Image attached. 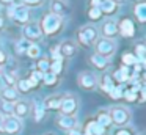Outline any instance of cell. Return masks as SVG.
<instances>
[{
  "label": "cell",
  "instance_id": "10",
  "mask_svg": "<svg viewBox=\"0 0 146 135\" xmlns=\"http://www.w3.org/2000/svg\"><path fill=\"white\" fill-rule=\"evenodd\" d=\"M55 124L58 126V127L61 129V130H74V129L79 127V119H77V116H69V115H58L57 119H55Z\"/></svg>",
  "mask_w": 146,
  "mask_h": 135
},
{
  "label": "cell",
  "instance_id": "30",
  "mask_svg": "<svg viewBox=\"0 0 146 135\" xmlns=\"http://www.w3.org/2000/svg\"><path fill=\"white\" fill-rule=\"evenodd\" d=\"M25 55L29 57V58H33V60L39 58V57H41V47H39L38 44H30V47L27 49Z\"/></svg>",
  "mask_w": 146,
  "mask_h": 135
},
{
  "label": "cell",
  "instance_id": "24",
  "mask_svg": "<svg viewBox=\"0 0 146 135\" xmlns=\"http://www.w3.org/2000/svg\"><path fill=\"white\" fill-rule=\"evenodd\" d=\"M115 85H116V83H115L111 74H104L101 78H98V86L101 88L104 93H107V94H108V91H110Z\"/></svg>",
  "mask_w": 146,
  "mask_h": 135
},
{
  "label": "cell",
  "instance_id": "22",
  "mask_svg": "<svg viewBox=\"0 0 146 135\" xmlns=\"http://www.w3.org/2000/svg\"><path fill=\"white\" fill-rule=\"evenodd\" d=\"M99 9H101L102 16H111L118 11V5L113 0H101L99 3Z\"/></svg>",
  "mask_w": 146,
  "mask_h": 135
},
{
  "label": "cell",
  "instance_id": "40",
  "mask_svg": "<svg viewBox=\"0 0 146 135\" xmlns=\"http://www.w3.org/2000/svg\"><path fill=\"white\" fill-rule=\"evenodd\" d=\"M3 5H21V0H0Z\"/></svg>",
  "mask_w": 146,
  "mask_h": 135
},
{
  "label": "cell",
  "instance_id": "31",
  "mask_svg": "<svg viewBox=\"0 0 146 135\" xmlns=\"http://www.w3.org/2000/svg\"><path fill=\"white\" fill-rule=\"evenodd\" d=\"M30 44L32 43H29L27 39H19L16 43V46H14V49H16V53H19V55H25V52H27V49L30 47Z\"/></svg>",
  "mask_w": 146,
  "mask_h": 135
},
{
  "label": "cell",
  "instance_id": "34",
  "mask_svg": "<svg viewBox=\"0 0 146 135\" xmlns=\"http://www.w3.org/2000/svg\"><path fill=\"white\" fill-rule=\"evenodd\" d=\"M123 93H124L123 85H115V86L108 91V96H110L111 99H121V97H123Z\"/></svg>",
  "mask_w": 146,
  "mask_h": 135
},
{
  "label": "cell",
  "instance_id": "35",
  "mask_svg": "<svg viewBox=\"0 0 146 135\" xmlns=\"http://www.w3.org/2000/svg\"><path fill=\"white\" fill-rule=\"evenodd\" d=\"M133 55H135L137 60H145V55H146V47L143 43H138L135 46V49H133Z\"/></svg>",
  "mask_w": 146,
  "mask_h": 135
},
{
  "label": "cell",
  "instance_id": "14",
  "mask_svg": "<svg viewBox=\"0 0 146 135\" xmlns=\"http://www.w3.org/2000/svg\"><path fill=\"white\" fill-rule=\"evenodd\" d=\"M57 47H58V55H60L61 58H71V57H74L77 52V44L74 43L72 39L63 41V43H60V46H57Z\"/></svg>",
  "mask_w": 146,
  "mask_h": 135
},
{
  "label": "cell",
  "instance_id": "8",
  "mask_svg": "<svg viewBox=\"0 0 146 135\" xmlns=\"http://www.w3.org/2000/svg\"><path fill=\"white\" fill-rule=\"evenodd\" d=\"M77 83L82 90L85 91H93L96 86H98V77H96L94 72L91 71H83L79 74L77 77Z\"/></svg>",
  "mask_w": 146,
  "mask_h": 135
},
{
  "label": "cell",
  "instance_id": "42",
  "mask_svg": "<svg viewBox=\"0 0 146 135\" xmlns=\"http://www.w3.org/2000/svg\"><path fill=\"white\" fill-rule=\"evenodd\" d=\"M101 0H90V6H99Z\"/></svg>",
  "mask_w": 146,
  "mask_h": 135
},
{
  "label": "cell",
  "instance_id": "29",
  "mask_svg": "<svg viewBox=\"0 0 146 135\" xmlns=\"http://www.w3.org/2000/svg\"><path fill=\"white\" fill-rule=\"evenodd\" d=\"M58 78H60L58 75H55V74H52L50 71H47V72L42 74V83L47 85V86H54V85L58 83Z\"/></svg>",
  "mask_w": 146,
  "mask_h": 135
},
{
  "label": "cell",
  "instance_id": "47",
  "mask_svg": "<svg viewBox=\"0 0 146 135\" xmlns=\"http://www.w3.org/2000/svg\"><path fill=\"white\" fill-rule=\"evenodd\" d=\"M46 135H55V134H46Z\"/></svg>",
  "mask_w": 146,
  "mask_h": 135
},
{
  "label": "cell",
  "instance_id": "16",
  "mask_svg": "<svg viewBox=\"0 0 146 135\" xmlns=\"http://www.w3.org/2000/svg\"><path fill=\"white\" fill-rule=\"evenodd\" d=\"M130 74H132L130 68H127V66H121L119 69H116V71L111 74V77H113V80H115L116 85H124V83L129 82Z\"/></svg>",
  "mask_w": 146,
  "mask_h": 135
},
{
  "label": "cell",
  "instance_id": "4",
  "mask_svg": "<svg viewBox=\"0 0 146 135\" xmlns=\"http://www.w3.org/2000/svg\"><path fill=\"white\" fill-rule=\"evenodd\" d=\"M98 38H99V31H98V28L93 27V25H83V27L79 28V31H77V41H79V44L83 47L94 46Z\"/></svg>",
  "mask_w": 146,
  "mask_h": 135
},
{
  "label": "cell",
  "instance_id": "11",
  "mask_svg": "<svg viewBox=\"0 0 146 135\" xmlns=\"http://www.w3.org/2000/svg\"><path fill=\"white\" fill-rule=\"evenodd\" d=\"M30 110H32V105H30V100L25 99H19L13 104V116L19 118L22 121L24 118L30 116Z\"/></svg>",
  "mask_w": 146,
  "mask_h": 135
},
{
  "label": "cell",
  "instance_id": "48",
  "mask_svg": "<svg viewBox=\"0 0 146 135\" xmlns=\"http://www.w3.org/2000/svg\"><path fill=\"white\" fill-rule=\"evenodd\" d=\"M137 2H141V0H137Z\"/></svg>",
  "mask_w": 146,
  "mask_h": 135
},
{
  "label": "cell",
  "instance_id": "27",
  "mask_svg": "<svg viewBox=\"0 0 146 135\" xmlns=\"http://www.w3.org/2000/svg\"><path fill=\"white\" fill-rule=\"evenodd\" d=\"M17 90V93H30V91L33 90L32 88V85H30V82H29V78H17V82H16V86H14Z\"/></svg>",
  "mask_w": 146,
  "mask_h": 135
},
{
  "label": "cell",
  "instance_id": "19",
  "mask_svg": "<svg viewBox=\"0 0 146 135\" xmlns=\"http://www.w3.org/2000/svg\"><path fill=\"white\" fill-rule=\"evenodd\" d=\"M0 97L5 102L14 104L16 100H19V93H17V90L14 86H3L2 91H0Z\"/></svg>",
  "mask_w": 146,
  "mask_h": 135
},
{
  "label": "cell",
  "instance_id": "33",
  "mask_svg": "<svg viewBox=\"0 0 146 135\" xmlns=\"http://www.w3.org/2000/svg\"><path fill=\"white\" fill-rule=\"evenodd\" d=\"M0 115H2V116H10V115H13V104L2 100V102H0Z\"/></svg>",
  "mask_w": 146,
  "mask_h": 135
},
{
  "label": "cell",
  "instance_id": "5",
  "mask_svg": "<svg viewBox=\"0 0 146 135\" xmlns=\"http://www.w3.org/2000/svg\"><path fill=\"white\" fill-rule=\"evenodd\" d=\"M94 53L105 57V58L110 60V57H113V53L116 52V43L115 39H107V38H98L94 43Z\"/></svg>",
  "mask_w": 146,
  "mask_h": 135
},
{
  "label": "cell",
  "instance_id": "6",
  "mask_svg": "<svg viewBox=\"0 0 146 135\" xmlns=\"http://www.w3.org/2000/svg\"><path fill=\"white\" fill-rule=\"evenodd\" d=\"M58 112L61 115H69V116H76V113L79 112V99L74 94H64L61 97V104H60V110Z\"/></svg>",
  "mask_w": 146,
  "mask_h": 135
},
{
  "label": "cell",
  "instance_id": "21",
  "mask_svg": "<svg viewBox=\"0 0 146 135\" xmlns=\"http://www.w3.org/2000/svg\"><path fill=\"white\" fill-rule=\"evenodd\" d=\"M32 105V110H30V115L33 113V118H35V121H41L42 118H44L46 115V108H44V104H42L41 99H35L33 100V104H30Z\"/></svg>",
  "mask_w": 146,
  "mask_h": 135
},
{
  "label": "cell",
  "instance_id": "1",
  "mask_svg": "<svg viewBox=\"0 0 146 135\" xmlns=\"http://www.w3.org/2000/svg\"><path fill=\"white\" fill-rule=\"evenodd\" d=\"M39 28H41L42 36H54V35H58L64 27V19L60 17V16L54 14V13H47L41 17V21L38 22Z\"/></svg>",
  "mask_w": 146,
  "mask_h": 135
},
{
  "label": "cell",
  "instance_id": "20",
  "mask_svg": "<svg viewBox=\"0 0 146 135\" xmlns=\"http://www.w3.org/2000/svg\"><path fill=\"white\" fill-rule=\"evenodd\" d=\"M61 94H52V96L46 97L42 100L46 110H50V112H58L60 110V104H61Z\"/></svg>",
  "mask_w": 146,
  "mask_h": 135
},
{
  "label": "cell",
  "instance_id": "23",
  "mask_svg": "<svg viewBox=\"0 0 146 135\" xmlns=\"http://www.w3.org/2000/svg\"><path fill=\"white\" fill-rule=\"evenodd\" d=\"M133 16H135V19L140 24H145L146 22V2L145 0L137 2L133 5Z\"/></svg>",
  "mask_w": 146,
  "mask_h": 135
},
{
  "label": "cell",
  "instance_id": "17",
  "mask_svg": "<svg viewBox=\"0 0 146 135\" xmlns=\"http://www.w3.org/2000/svg\"><path fill=\"white\" fill-rule=\"evenodd\" d=\"M94 121L98 122V124L101 126L102 129H105V130H107V129L111 126V119H110L108 108H101V110H98V113H96V116H94Z\"/></svg>",
  "mask_w": 146,
  "mask_h": 135
},
{
  "label": "cell",
  "instance_id": "2",
  "mask_svg": "<svg viewBox=\"0 0 146 135\" xmlns=\"http://www.w3.org/2000/svg\"><path fill=\"white\" fill-rule=\"evenodd\" d=\"M108 113H110L111 126L126 127L130 122V112H129V108L124 107V105H113L111 108H108Z\"/></svg>",
  "mask_w": 146,
  "mask_h": 135
},
{
  "label": "cell",
  "instance_id": "15",
  "mask_svg": "<svg viewBox=\"0 0 146 135\" xmlns=\"http://www.w3.org/2000/svg\"><path fill=\"white\" fill-rule=\"evenodd\" d=\"M88 61H90V65H91L94 69H98V71H105V69L110 66V60L105 58V57H102V55H99V53L90 55Z\"/></svg>",
  "mask_w": 146,
  "mask_h": 135
},
{
  "label": "cell",
  "instance_id": "12",
  "mask_svg": "<svg viewBox=\"0 0 146 135\" xmlns=\"http://www.w3.org/2000/svg\"><path fill=\"white\" fill-rule=\"evenodd\" d=\"M101 33H102V38L115 39V38L119 35L118 33V22L113 21V19H107L101 27Z\"/></svg>",
  "mask_w": 146,
  "mask_h": 135
},
{
  "label": "cell",
  "instance_id": "25",
  "mask_svg": "<svg viewBox=\"0 0 146 135\" xmlns=\"http://www.w3.org/2000/svg\"><path fill=\"white\" fill-rule=\"evenodd\" d=\"M50 13L63 17L68 13V3L64 2V0H54V2L50 3Z\"/></svg>",
  "mask_w": 146,
  "mask_h": 135
},
{
  "label": "cell",
  "instance_id": "45",
  "mask_svg": "<svg viewBox=\"0 0 146 135\" xmlns=\"http://www.w3.org/2000/svg\"><path fill=\"white\" fill-rule=\"evenodd\" d=\"M2 27H3V19L0 17V28H2Z\"/></svg>",
  "mask_w": 146,
  "mask_h": 135
},
{
  "label": "cell",
  "instance_id": "7",
  "mask_svg": "<svg viewBox=\"0 0 146 135\" xmlns=\"http://www.w3.org/2000/svg\"><path fill=\"white\" fill-rule=\"evenodd\" d=\"M22 36H24V39H27L32 44L38 43L42 38V33H41V28H39L38 22H29V24L24 25L22 27Z\"/></svg>",
  "mask_w": 146,
  "mask_h": 135
},
{
  "label": "cell",
  "instance_id": "37",
  "mask_svg": "<svg viewBox=\"0 0 146 135\" xmlns=\"http://www.w3.org/2000/svg\"><path fill=\"white\" fill-rule=\"evenodd\" d=\"M49 68H50V60L49 58H39L38 60V65H36V71H39V72H47L49 71Z\"/></svg>",
  "mask_w": 146,
  "mask_h": 135
},
{
  "label": "cell",
  "instance_id": "32",
  "mask_svg": "<svg viewBox=\"0 0 146 135\" xmlns=\"http://www.w3.org/2000/svg\"><path fill=\"white\" fill-rule=\"evenodd\" d=\"M121 61H123V66H127V68H132L137 63V58L132 52H126L123 57H121Z\"/></svg>",
  "mask_w": 146,
  "mask_h": 135
},
{
  "label": "cell",
  "instance_id": "3",
  "mask_svg": "<svg viewBox=\"0 0 146 135\" xmlns=\"http://www.w3.org/2000/svg\"><path fill=\"white\" fill-rule=\"evenodd\" d=\"M7 14L13 22H16L17 25H22V27L30 22V9L24 6L22 3L21 5H10L7 9Z\"/></svg>",
  "mask_w": 146,
  "mask_h": 135
},
{
  "label": "cell",
  "instance_id": "43",
  "mask_svg": "<svg viewBox=\"0 0 146 135\" xmlns=\"http://www.w3.org/2000/svg\"><path fill=\"white\" fill-rule=\"evenodd\" d=\"M3 132V116L0 115V134Z\"/></svg>",
  "mask_w": 146,
  "mask_h": 135
},
{
  "label": "cell",
  "instance_id": "39",
  "mask_svg": "<svg viewBox=\"0 0 146 135\" xmlns=\"http://www.w3.org/2000/svg\"><path fill=\"white\" fill-rule=\"evenodd\" d=\"M113 135H135V134H133V130L129 127H119L118 130H115Z\"/></svg>",
  "mask_w": 146,
  "mask_h": 135
},
{
  "label": "cell",
  "instance_id": "38",
  "mask_svg": "<svg viewBox=\"0 0 146 135\" xmlns=\"http://www.w3.org/2000/svg\"><path fill=\"white\" fill-rule=\"evenodd\" d=\"M21 3L27 8H38L44 3V0H21Z\"/></svg>",
  "mask_w": 146,
  "mask_h": 135
},
{
  "label": "cell",
  "instance_id": "44",
  "mask_svg": "<svg viewBox=\"0 0 146 135\" xmlns=\"http://www.w3.org/2000/svg\"><path fill=\"white\" fill-rule=\"evenodd\" d=\"M113 2L116 3V5H119V3H124V2H126V0H113Z\"/></svg>",
  "mask_w": 146,
  "mask_h": 135
},
{
  "label": "cell",
  "instance_id": "18",
  "mask_svg": "<svg viewBox=\"0 0 146 135\" xmlns=\"http://www.w3.org/2000/svg\"><path fill=\"white\" fill-rule=\"evenodd\" d=\"M105 134V129H102L94 119H88L82 130V135H104Z\"/></svg>",
  "mask_w": 146,
  "mask_h": 135
},
{
  "label": "cell",
  "instance_id": "9",
  "mask_svg": "<svg viewBox=\"0 0 146 135\" xmlns=\"http://www.w3.org/2000/svg\"><path fill=\"white\" fill-rule=\"evenodd\" d=\"M22 130V121L16 116H3V132L8 135H17Z\"/></svg>",
  "mask_w": 146,
  "mask_h": 135
},
{
  "label": "cell",
  "instance_id": "13",
  "mask_svg": "<svg viewBox=\"0 0 146 135\" xmlns=\"http://www.w3.org/2000/svg\"><path fill=\"white\" fill-rule=\"evenodd\" d=\"M118 33L124 38H132L135 35V24L132 19L124 17L118 22Z\"/></svg>",
  "mask_w": 146,
  "mask_h": 135
},
{
  "label": "cell",
  "instance_id": "46",
  "mask_svg": "<svg viewBox=\"0 0 146 135\" xmlns=\"http://www.w3.org/2000/svg\"><path fill=\"white\" fill-rule=\"evenodd\" d=\"M2 71H3V66H0V74H2Z\"/></svg>",
  "mask_w": 146,
  "mask_h": 135
},
{
  "label": "cell",
  "instance_id": "26",
  "mask_svg": "<svg viewBox=\"0 0 146 135\" xmlns=\"http://www.w3.org/2000/svg\"><path fill=\"white\" fill-rule=\"evenodd\" d=\"M2 80H3L5 86H14L17 82V74L14 71H8V69H3L2 74H0Z\"/></svg>",
  "mask_w": 146,
  "mask_h": 135
},
{
  "label": "cell",
  "instance_id": "41",
  "mask_svg": "<svg viewBox=\"0 0 146 135\" xmlns=\"http://www.w3.org/2000/svg\"><path fill=\"white\" fill-rule=\"evenodd\" d=\"M7 55H5V53L3 52H2V50H0V66H3L5 65V63H7Z\"/></svg>",
  "mask_w": 146,
  "mask_h": 135
},
{
  "label": "cell",
  "instance_id": "36",
  "mask_svg": "<svg viewBox=\"0 0 146 135\" xmlns=\"http://www.w3.org/2000/svg\"><path fill=\"white\" fill-rule=\"evenodd\" d=\"M88 17L91 19V21H101L102 19V13H101V9H99V6H90V9H88Z\"/></svg>",
  "mask_w": 146,
  "mask_h": 135
},
{
  "label": "cell",
  "instance_id": "28",
  "mask_svg": "<svg viewBox=\"0 0 146 135\" xmlns=\"http://www.w3.org/2000/svg\"><path fill=\"white\" fill-rule=\"evenodd\" d=\"M63 68H64V65H63V58L50 60V68H49V71H50L52 74H55V75H58V77H60V74L63 72Z\"/></svg>",
  "mask_w": 146,
  "mask_h": 135
}]
</instances>
